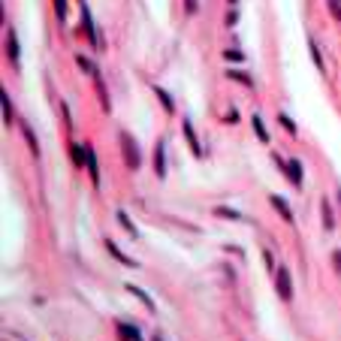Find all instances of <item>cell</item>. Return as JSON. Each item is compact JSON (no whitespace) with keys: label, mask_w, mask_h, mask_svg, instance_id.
<instances>
[{"label":"cell","mask_w":341,"mask_h":341,"mask_svg":"<svg viewBox=\"0 0 341 341\" xmlns=\"http://www.w3.org/2000/svg\"><path fill=\"white\" fill-rule=\"evenodd\" d=\"M227 76H229V79H236V82H242V85H248V88H254V79H250V76H245L242 69H229Z\"/></svg>","instance_id":"cell-12"},{"label":"cell","mask_w":341,"mask_h":341,"mask_svg":"<svg viewBox=\"0 0 341 341\" xmlns=\"http://www.w3.org/2000/svg\"><path fill=\"white\" fill-rule=\"evenodd\" d=\"M24 136H27V142H30V151H33V154H40V145H37V133H33V130L27 127V124H24Z\"/></svg>","instance_id":"cell-19"},{"label":"cell","mask_w":341,"mask_h":341,"mask_svg":"<svg viewBox=\"0 0 341 341\" xmlns=\"http://www.w3.org/2000/svg\"><path fill=\"white\" fill-rule=\"evenodd\" d=\"M106 250H109V254H112V257H115L118 263H124V266H130V269H133V266H139V263H136V260H130L127 254H121V250H118V245H115L112 239H106Z\"/></svg>","instance_id":"cell-4"},{"label":"cell","mask_w":341,"mask_h":341,"mask_svg":"<svg viewBox=\"0 0 341 341\" xmlns=\"http://www.w3.org/2000/svg\"><path fill=\"white\" fill-rule=\"evenodd\" d=\"M308 48H311V58H314V64H317V67L323 69V58H320V51H317V45H314V43H308Z\"/></svg>","instance_id":"cell-22"},{"label":"cell","mask_w":341,"mask_h":341,"mask_svg":"<svg viewBox=\"0 0 341 341\" xmlns=\"http://www.w3.org/2000/svg\"><path fill=\"white\" fill-rule=\"evenodd\" d=\"M118 332L124 335V341H142V335H139V329L133 323H118Z\"/></svg>","instance_id":"cell-6"},{"label":"cell","mask_w":341,"mask_h":341,"mask_svg":"<svg viewBox=\"0 0 341 341\" xmlns=\"http://www.w3.org/2000/svg\"><path fill=\"white\" fill-rule=\"evenodd\" d=\"M269 203H272V205L281 211V218H284V221H293V211H290V205H287L281 196H275V193H272V196H269Z\"/></svg>","instance_id":"cell-7"},{"label":"cell","mask_w":341,"mask_h":341,"mask_svg":"<svg viewBox=\"0 0 341 341\" xmlns=\"http://www.w3.org/2000/svg\"><path fill=\"white\" fill-rule=\"evenodd\" d=\"M55 9H58V15L64 19V15H67V0H55Z\"/></svg>","instance_id":"cell-24"},{"label":"cell","mask_w":341,"mask_h":341,"mask_svg":"<svg viewBox=\"0 0 341 341\" xmlns=\"http://www.w3.org/2000/svg\"><path fill=\"white\" fill-rule=\"evenodd\" d=\"M250 124H254V130H257V136H260V142H269V133H266V127H263V118H250Z\"/></svg>","instance_id":"cell-16"},{"label":"cell","mask_w":341,"mask_h":341,"mask_svg":"<svg viewBox=\"0 0 341 341\" xmlns=\"http://www.w3.org/2000/svg\"><path fill=\"white\" fill-rule=\"evenodd\" d=\"M124 290H130V293H133V296H136V299H139L142 305H145V308H151V311H154V302H151V299L145 296V290H142V287H133V284H127V287H124Z\"/></svg>","instance_id":"cell-8"},{"label":"cell","mask_w":341,"mask_h":341,"mask_svg":"<svg viewBox=\"0 0 341 341\" xmlns=\"http://www.w3.org/2000/svg\"><path fill=\"white\" fill-rule=\"evenodd\" d=\"M79 64H82V67H85V69H88V73H94V76H97V67H94V64H91V61H88V58H85V55H79Z\"/></svg>","instance_id":"cell-23"},{"label":"cell","mask_w":341,"mask_h":341,"mask_svg":"<svg viewBox=\"0 0 341 341\" xmlns=\"http://www.w3.org/2000/svg\"><path fill=\"white\" fill-rule=\"evenodd\" d=\"M118 221H121V227H124V229H127V232H130V236H133V239L139 236V232H136V227H133V221L127 218V211H118Z\"/></svg>","instance_id":"cell-11"},{"label":"cell","mask_w":341,"mask_h":341,"mask_svg":"<svg viewBox=\"0 0 341 341\" xmlns=\"http://www.w3.org/2000/svg\"><path fill=\"white\" fill-rule=\"evenodd\" d=\"M184 136H187V142H190L193 154H203V148H200V139L193 136V127H190V121H184Z\"/></svg>","instance_id":"cell-10"},{"label":"cell","mask_w":341,"mask_h":341,"mask_svg":"<svg viewBox=\"0 0 341 341\" xmlns=\"http://www.w3.org/2000/svg\"><path fill=\"white\" fill-rule=\"evenodd\" d=\"M338 3H341V0H338Z\"/></svg>","instance_id":"cell-27"},{"label":"cell","mask_w":341,"mask_h":341,"mask_svg":"<svg viewBox=\"0 0 341 341\" xmlns=\"http://www.w3.org/2000/svg\"><path fill=\"white\" fill-rule=\"evenodd\" d=\"M275 287H278V296L284 302H290L293 299V281H290V272H287V266L275 269Z\"/></svg>","instance_id":"cell-1"},{"label":"cell","mask_w":341,"mask_h":341,"mask_svg":"<svg viewBox=\"0 0 341 341\" xmlns=\"http://www.w3.org/2000/svg\"><path fill=\"white\" fill-rule=\"evenodd\" d=\"M332 263H335V269L341 272V250H335V254H332Z\"/></svg>","instance_id":"cell-25"},{"label":"cell","mask_w":341,"mask_h":341,"mask_svg":"<svg viewBox=\"0 0 341 341\" xmlns=\"http://www.w3.org/2000/svg\"><path fill=\"white\" fill-rule=\"evenodd\" d=\"M0 97H3V121H6V124H12V103H9V94L3 91Z\"/></svg>","instance_id":"cell-17"},{"label":"cell","mask_w":341,"mask_h":341,"mask_svg":"<svg viewBox=\"0 0 341 341\" xmlns=\"http://www.w3.org/2000/svg\"><path fill=\"white\" fill-rule=\"evenodd\" d=\"M154 94L160 97V103H163V109H166V112H172V100H169V94H166V91H160V88H154Z\"/></svg>","instance_id":"cell-20"},{"label":"cell","mask_w":341,"mask_h":341,"mask_svg":"<svg viewBox=\"0 0 341 341\" xmlns=\"http://www.w3.org/2000/svg\"><path fill=\"white\" fill-rule=\"evenodd\" d=\"M121 145H124V160L130 163V169H139V148H136V139L130 133H121Z\"/></svg>","instance_id":"cell-2"},{"label":"cell","mask_w":341,"mask_h":341,"mask_svg":"<svg viewBox=\"0 0 341 341\" xmlns=\"http://www.w3.org/2000/svg\"><path fill=\"white\" fill-rule=\"evenodd\" d=\"M278 121H281V127H284L287 133H296V124H293L290 118H287V115H278Z\"/></svg>","instance_id":"cell-21"},{"label":"cell","mask_w":341,"mask_h":341,"mask_svg":"<svg viewBox=\"0 0 341 341\" xmlns=\"http://www.w3.org/2000/svg\"><path fill=\"white\" fill-rule=\"evenodd\" d=\"M287 175H290V182L302 184V163L299 160H290V163H287Z\"/></svg>","instance_id":"cell-9"},{"label":"cell","mask_w":341,"mask_h":341,"mask_svg":"<svg viewBox=\"0 0 341 341\" xmlns=\"http://www.w3.org/2000/svg\"><path fill=\"white\" fill-rule=\"evenodd\" d=\"M157 175H160V178L166 175V163H163V142L157 145Z\"/></svg>","instance_id":"cell-18"},{"label":"cell","mask_w":341,"mask_h":341,"mask_svg":"<svg viewBox=\"0 0 341 341\" xmlns=\"http://www.w3.org/2000/svg\"><path fill=\"white\" fill-rule=\"evenodd\" d=\"M214 214H218V218H227V221H245L239 211H232V208H214Z\"/></svg>","instance_id":"cell-13"},{"label":"cell","mask_w":341,"mask_h":341,"mask_svg":"<svg viewBox=\"0 0 341 341\" xmlns=\"http://www.w3.org/2000/svg\"><path fill=\"white\" fill-rule=\"evenodd\" d=\"M320 211H323V227H326V229H332V227H335V221H332V211H329V203H326V200H323Z\"/></svg>","instance_id":"cell-14"},{"label":"cell","mask_w":341,"mask_h":341,"mask_svg":"<svg viewBox=\"0 0 341 341\" xmlns=\"http://www.w3.org/2000/svg\"><path fill=\"white\" fill-rule=\"evenodd\" d=\"M154 341H166V338H154Z\"/></svg>","instance_id":"cell-26"},{"label":"cell","mask_w":341,"mask_h":341,"mask_svg":"<svg viewBox=\"0 0 341 341\" xmlns=\"http://www.w3.org/2000/svg\"><path fill=\"white\" fill-rule=\"evenodd\" d=\"M82 24H85V33L91 37V43L100 45V37H97V30H94V22H91V12H88V6H82Z\"/></svg>","instance_id":"cell-5"},{"label":"cell","mask_w":341,"mask_h":341,"mask_svg":"<svg viewBox=\"0 0 341 341\" xmlns=\"http://www.w3.org/2000/svg\"><path fill=\"white\" fill-rule=\"evenodd\" d=\"M6 48H9V58L19 61V43H15V33L12 30H9V37H6Z\"/></svg>","instance_id":"cell-15"},{"label":"cell","mask_w":341,"mask_h":341,"mask_svg":"<svg viewBox=\"0 0 341 341\" xmlns=\"http://www.w3.org/2000/svg\"><path fill=\"white\" fill-rule=\"evenodd\" d=\"M85 166H88V175H91V182L100 184V166H97V154H94L91 145H88V160H85Z\"/></svg>","instance_id":"cell-3"}]
</instances>
